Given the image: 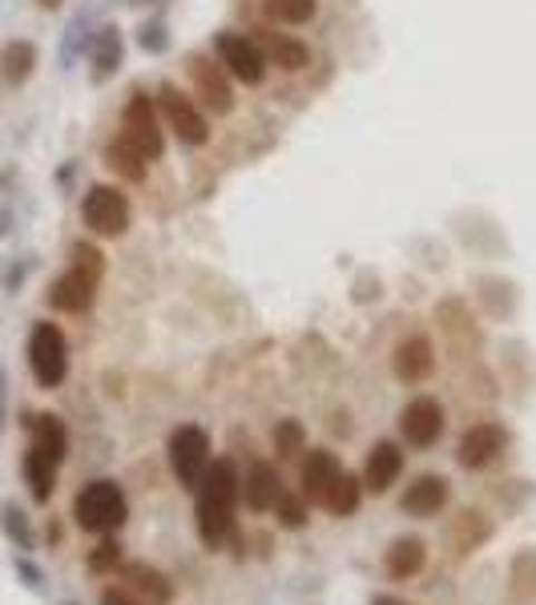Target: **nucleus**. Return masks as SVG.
<instances>
[{
	"instance_id": "1",
	"label": "nucleus",
	"mask_w": 536,
	"mask_h": 605,
	"mask_svg": "<svg viewBox=\"0 0 536 605\" xmlns=\"http://www.w3.org/2000/svg\"><path fill=\"white\" fill-rule=\"evenodd\" d=\"M238 497H242L238 465L231 457L211 460L202 480L194 485V529H198V541L211 553L226 549L231 537L238 533V517H234Z\"/></svg>"
},
{
	"instance_id": "2",
	"label": "nucleus",
	"mask_w": 536,
	"mask_h": 605,
	"mask_svg": "<svg viewBox=\"0 0 536 605\" xmlns=\"http://www.w3.org/2000/svg\"><path fill=\"white\" fill-rule=\"evenodd\" d=\"M74 520L81 533L106 537V533H121L129 520V497L126 489L109 477L85 480L74 497Z\"/></svg>"
},
{
	"instance_id": "3",
	"label": "nucleus",
	"mask_w": 536,
	"mask_h": 605,
	"mask_svg": "<svg viewBox=\"0 0 536 605\" xmlns=\"http://www.w3.org/2000/svg\"><path fill=\"white\" fill-rule=\"evenodd\" d=\"M101 275H106V255L89 243L74 246V266L49 287V308L65 311V315H85L94 308L97 287H101Z\"/></svg>"
},
{
	"instance_id": "4",
	"label": "nucleus",
	"mask_w": 536,
	"mask_h": 605,
	"mask_svg": "<svg viewBox=\"0 0 536 605\" xmlns=\"http://www.w3.org/2000/svg\"><path fill=\"white\" fill-rule=\"evenodd\" d=\"M29 372L41 392L61 388L65 375H69V340H65V331L57 328V323H49V319L32 323L29 331Z\"/></svg>"
},
{
	"instance_id": "5",
	"label": "nucleus",
	"mask_w": 536,
	"mask_h": 605,
	"mask_svg": "<svg viewBox=\"0 0 536 605\" xmlns=\"http://www.w3.org/2000/svg\"><path fill=\"white\" fill-rule=\"evenodd\" d=\"M166 460L182 489H194L202 480V472H206V465H211V436H206V428L198 425L174 428L166 440Z\"/></svg>"
},
{
	"instance_id": "6",
	"label": "nucleus",
	"mask_w": 536,
	"mask_h": 605,
	"mask_svg": "<svg viewBox=\"0 0 536 605\" xmlns=\"http://www.w3.org/2000/svg\"><path fill=\"white\" fill-rule=\"evenodd\" d=\"M81 218L101 238H117L129 231V198L117 186H89L81 202Z\"/></svg>"
},
{
	"instance_id": "7",
	"label": "nucleus",
	"mask_w": 536,
	"mask_h": 605,
	"mask_svg": "<svg viewBox=\"0 0 536 605\" xmlns=\"http://www.w3.org/2000/svg\"><path fill=\"white\" fill-rule=\"evenodd\" d=\"M400 436L408 440V448H428L440 445L444 436V403L436 396H411L400 408Z\"/></svg>"
},
{
	"instance_id": "8",
	"label": "nucleus",
	"mask_w": 536,
	"mask_h": 605,
	"mask_svg": "<svg viewBox=\"0 0 536 605\" xmlns=\"http://www.w3.org/2000/svg\"><path fill=\"white\" fill-rule=\"evenodd\" d=\"M505 448H508V428L496 425V420H484V425H472L460 436L456 465L468 468V472H480V468L496 465V460L505 457Z\"/></svg>"
},
{
	"instance_id": "9",
	"label": "nucleus",
	"mask_w": 536,
	"mask_h": 605,
	"mask_svg": "<svg viewBox=\"0 0 536 605\" xmlns=\"http://www.w3.org/2000/svg\"><path fill=\"white\" fill-rule=\"evenodd\" d=\"M121 138L129 146H137L142 158H162V149H166V138H162V126H158V114H154V101L146 94H134L129 97L126 114H121Z\"/></svg>"
},
{
	"instance_id": "10",
	"label": "nucleus",
	"mask_w": 536,
	"mask_h": 605,
	"mask_svg": "<svg viewBox=\"0 0 536 605\" xmlns=\"http://www.w3.org/2000/svg\"><path fill=\"white\" fill-rule=\"evenodd\" d=\"M448 505H452V480L440 477V472H420L400 497V509L416 520L440 517Z\"/></svg>"
},
{
	"instance_id": "11",
	"label": "nucleus",
	"mask_w": 536,
	"mask_h": 605,
	"mask_svg": "<svg viewBox=\"0 0 536 605\" xmlns=\"http://www.w3.org/2000/svg\"><path fill=\"white\" fill-rule=\"evenodd\" d=\"M162 109H166V121L169 129L178 134L182 146H206L211 142V126H206V117L198 114V106L182 97L178 86H162Z\"/></svg>"
},
{
	"instance_id": "12",
	"label": "nucleus",
	"mask_w": 536,
	"mask_h": 605,
	"mask_svg": "<svg viewBox=\"0 0 536 605\" xmlns=\"http://www.w3.org/2000/svg\"><path fill=\"white\" fill-rule=\"evenodd\" d=\"M493 537H496V520L484 509H460L452 520H448V549H452L456 562L480 553Z\"/></svg>"
},
{
	"instance_id": "13",
	"label": "nucleus",
	"mask_w": 536,
	"mask_h": 605,
	"mask_svg": "<svg viewBox=\"0 0 536 605\" xmlns=\"http://www.w3.org/2000/svg\"><path fill=\"white\" fill-rule=\"evenodd\" d=\"M403 477V448L396 445V440H376L368 452V460H363V492H376V497H383V492H391L396 485H400Z\"/></svg>"
},
{
	"instance_id": "14",
	"label": "nucleus",
	"mask_w": 536,
	"mask_h": 605,
	"mask_svg": "<svg viewBox=\"0 0 536 605\" xmlns=\"http://www.w3.org/2000/svg\"><path fill=\"white\" fill-rule=\"evenodd\" d=\"M218 53H222V65H226L238 81H246V86H263L266 53L254 41H246V37H238V32H222Z\"/></svg>"
},
{
	"instance_id": "15",
	"label": "nucleus",
	"mask_w": 536,
	"mask_h": 605,
	"mask_svg": "<svg viewBox=\"0 0 536 605\" xmlns=\"http://www.w3.org/2000/svg\"><path fill=\"white\" fill-rule=\"evenodd\" d=\"M391 372L396 380L416 388V383L431 380L436 372V343L428 335H408V340L396 343V355H391Z\"/></svg>"
},
{
	"instance_id": "16",
	"label": "nucleus",
	"mask_w": 536,
	"mask_h": 605,
	"mask_svg": "<svg viewBox=\"0 0 536 605\" xmlns=\"http://www.w3.org/2000/svg\"><path fill=\"white\" fill-rule=\"evenodd\" d=\"M339 472H343V465H339V457L331 448H311L303 457V465H299V492L306 497V505H323V497L331 492Z\"/></svg>"
},
{
	"instance_id": "17",
	"label": "nucleus",
	"mask_w": 536,
	"mask_h": 605,
	"mask_svg": "<svg viewBox=\"0 0 536 605\" xmlns=\"http://www.w3.org/2000/svg\"><path fill=\"white\" fill-rule=\"evenodd\" d=\"M283 497V472L274 460H251L246 477H242V500L251 513H271L274 500Z\"/></svg>"
},
{
	"instance_id": "18",
	"label": "nucleus",
	"mask_w": 536,
	"mask_h": 605,
	"mask_svg": "<svg viewBox=\"0 0 536 605\" xmlns=\"http://www.w3.org/2000/svg\"><path fill=\"white\" fill-rule=\"evenodd\" d=\"M428 569V541L416 537V533H403L388 545L383 553V574L388 582H416V577Z\"/></svg>"
},
{
	"instance_id": "19",
	"label": "nucleus",
	"mask_w": 536,
	"mask_h": 605,
	"mask_svg": "<svg viewBox=\"0 0 536 605\" xmlns=\"http://www.w3.org/2000/svg\"><path fill=\"white\" fill-rule=\"evenodd\" d=\"M121 582L126 589L146 605H174V582L149 562H126L121 565Z\"/></svg>"
},
{
	"instance_id": "20",
	"label": "nucleus",
	"mask_w": 536,
	"mask_h": 605,
	"mask_svg": "<svg viewBox=\"0 0 536 605\" xmlns=\"http://www.w3.org/2000/svg\"><path fill=\"white\" fill-rule=\"evenodd\" d=\"M189 74H194V89H198L202 106L211 109V114H231L234 89H231V81H226V74H222L218 65L206 61V57H194Z\"/></svg>"
},
{
	"instance_id": "21",
	"label": "nucleus",
	"mask_w": 536,
	"mask_h": 605,
	"mask_svg": "<svg viewBox=\"0 0 536 605\" xmlns=\"http://www.w3.org/2000/svg\"><path fill=\"white\" fill-rule=\"evenodd\" d=\"M25 428H29V445L37 448V452H45L49 460L65 465V457H69V428H65L61 416L37 412L25 420Z\"/></svg>"
},
{
	"instance_id": "22",
	"label": "nucleus",
	"mask_w": 536,
	"mask_h": 605,
	"mask_svg": "<svg viewBox=\"0 0 536 605\" xmlns=\"http://www.w3.org/2000/svg\"><path fill=\"white\" fill-rule=\"evenodd\" d=\"M21 472H25V485H29V497L37 500V505H49L57 492V472H61V465L29 445V452H25L21 460Z\"/></svg>"
},
{
	"instance_id": "23",
	"label": "nucleus",
	"mask_w": 536,
	"mask_h": 605,
	"mask_svg": "<svg viewBox=\"0 0 536 605\" xmlns=\"http://www.w3.org/2000/svg\"><path fill=\"white\" fill-rule=\"evenodd\" d=\"M508 597H513L516 605L536 602V549L533 545L516 549L513 562H508Z\"/></svg>"
},
{
	"instance_id": "24",
	"label": "nucleus",
	"mask_w": 536,
	"mask_h": 605,
	"mask_svg": "<svg viewBox=\"0 0 536 605\" xmlns=\"http://www.w3.org/2000/svg\"><path fill=\"white\" fill-rule=\"evenodd\" d=\"M32 69H37V49H32V41H9L0 49V81L9 89L25 86L32 77Z\"/></svg>"
},
{
	"instance_id": "25",
	"label": "nucleus",
	"mask_w": 536,
	"mask_h": 605,
	"mask_svg": "<svg viewBox=\"0 0 536 605\" xmlns=\"http://www.w3.org/2000/svg\"><path fill=\"white\" fill-rule=\"evenodd\" d=\"M359 505H363V480L343 468V472L335 477V485H331V492L323 497V509L331 513V517L348 520L359 513Z\"/></svg>"
},
{
	"instance_id": "26",
	"label": "nucleus",
	"mask_w": 536,
	"mask_h": 605,
	"mask_svg": "<svg viewBox=\"0 0 536 605\" xmlns=\"http://www.w3.org/2000/svg\"><path fill=\"white\" fill-rule=\"evenodd\" d=\"M106 166L117 174V178H126V182L146 178V158H142V154H137V146H129L121 134H117V138L106 146Z\"/></svg>"
},
{
	"instance_id": "27",
	"label": "nucleus",
	"mask_w": 536,
	"mask_h": 605,
	"mask_svg": "<svg viewBox=\"0 0 536 605\" xmlns=\"http://www.w3.org/2000/svg\"><path fill=\"white\" fill-rule=\"evenodd\" d=\"M266 57H271L279 69H286V74H299V69L311 65V49H306L303 41H295V37H283V32L266 37Z\"/></svg>"
},
{
	"instance_id": "28",
	"label": "nucleus",
	"mask_w": 536,
	"mask_h": 605,
	"mask_svg": "<svg viewBox=\"0 0 536 605\" xmlns=\"http://www.w3.org/2000/svg\"><path fill=\"white\" fill-rule=\"evenodd\" d=\"M121 565H126V545L117 541V533H106V537L89 549V557H85V569H89V574H97V577L117 574Z\"/></svg>"
},
{
	"instance_id": "29",
	"label": "nucleus",
	"mask_w": 536,
	"mask_h": 605,
	"mask_svg": "<svg viewBox=\"0 0 536 605\" xmlns=\"http://www.w3.org/2000/svg\"><path fill=\"white\" fill-rule=\"evenodd\" d=\"M121 65V32L117 29H101L94 41V81H106L117 74Z\"/></svg>"
},
{
	"instance_id": "30",
	"label": "nucleus",
	"mask_w": 536,
	"mask_h": 605,
	"mask_svg": "<svg viewBox=\"0 0 536 605\" xmlns=\"http://www.w3.org/2000/svg\"><path fill=\"white\" fill-rule=\"evenodd\" d=\"M0 529H4V537L21 553L37 549V533H32V520L21 505H4V509H0Z\"/></svg>"
},
{
	"instance_id": "31",
	"label": "nucleus",
	"mask_w": 536,
	"mask_h": 605,
	"mask_svg": "<svg viewBox=\"0 0 536 605\" xmlns=\"http://www.w3.org/2000/svg\"><path fill=\"white\" fill-rule=\"evenodd\" d=\"M274 457L279 460H299L306 452V428L303 420H279L271 432Z\"/></svg>"
},
{
	"instance_id": "32",
	"label": "nucleus",
	"mask_w": 536,
	"mask_h": 605,
	"mask_svg": "<svg viewBox=\"0 0 536 605\" xmlns=\"http://www.w3.org/2000/svg\"><path fill=\"white\" fill-rule=\"evenodd\" d=\"M274 520H279V529H303L306 525V517H311V505H306V497L303 492H286L283 489V497L274 500Z\"/></svg>"
},
{
	"instance_id": "33",
	"label": "nucleus",
	"mask_w": 536,
	"mask_h": 605,
	"mask_svg": "<svg viewBox=\"0 0 536 605\" xmlns=\"http://www.w3.org/2000/svg\"><path fill=\"white\" fill-rule=\"evenodd\" d=\"M266 12L283 25H306L315 17V0H266Z\"/></svg>"
},
{
	"instance_id": "34",
	"label": "nucleus",
	"mask_w": 536,
	"mask_h": 605,
	"mask_svg": "<svg viewBox=\"0 0 536 605\" xmlns=\"http://www.w3.org/2000/svg\"><path fill=\"white\" fill-rule=\"evenodd\" d=\"M12 569H17V577H21V582L29 585V589H37V594H41V589H45V574H41V569H37V565L29 562V553H21V557L12 562Z\"/></svg>"
},
{
	"instance_id": "35",
	"label": "nucleus",
	"mask_w": 536,
	"mask_h": 605,
	"mask_svg": "<svg viewBox=\"0 0 536 605\" xmlns=\"http://www.w3.org/2000/svg\"><path fill=\"white\" fill-rule=\"evenodd\" d=\"M97 605H146V602H137V597L129 594L126 585H109V589H101Z\"/></svg>"
},
{
	"instance_id": "36",
	"label": "nucleus",
	"mask_w": 536,
	"mask_h": 605,
	"mask_svg": "<svg viewBox=\"0 0 536 605\" xmlns=\"http://www.w3.org/2000/svg\"><path fill=\"white\" fill-rule=\"evenodd\" d=\"M142 45L154 49V53H162V49H166V29H162V25H146V29H142Z\"/></svg>"
},
{
	"instance_id": "37",
	"label": "nucleus",
	"mask_w": 536,
	"mask_h": 605,
	"mask_svg": "<svg viewBox=\"0 0 536 605\" xmlns=\"http://www.w3.org/2000/svg\"><path fill=\"white\" fill-rule=\"evenodd\" d=\"M9 425V372L0 368V428Z\"/></svg>"
},
{
	"instance_id": "38",
	"label": "nucleus",
	"mask_w": 536,
	"mask_h": 605,
	"mask_svg": "<svg viewBox=\"0 0 536 605\" xmlns=\"http://www.w3.org/2000/svg\"><path fill=\"white\" fill-rule=\"evenodd\" d=\"M371 605H411V602H403V597H396V594H379V597H371Z\"/></svg>"
},
{
	"instance_id": "39",
	"label": "nucleus",
	"mask_w": 536,
	"mask_h": 605,
	"mask_svg": "<svg viewBox=\"0 0 536 605\" xmlns=\"http://www.w3.org/2000/svg\"><path fill=\"white\" fill-rule=\"evenodd\" d=\"M9 223H12V218H9V211H0V238H4V234H9Z\"/></svg>"
},
{
	"instance_id": "40",
	"label": "nucleus",
	"mask_w": 536,
	"mask_h": 605,
	"mask_svg": "<svg viewBox=\"0 0 536 605\" xmlns=\"http://www.w3.org/2000/svg\"><path fill=\"white\" fill-rule=\"evenodd\" d=\"M37 4H41V9H61L65 0H37Z\"/></svg>"
},
{
	"instance_id": "41",
	"label": "nucleus",
	"mask_w": 536,
	"mask_h": 605,
	"mask_svg": "<svg viewBox=\"0 0 536 605\" xmlns=\"http://www.w3.org/2000/svg\"><path fill=\"white\" fill-rule=\"evenodd\" d=\"M69 605H74V602H69Z\"/></svg>"
}]
</instances>
